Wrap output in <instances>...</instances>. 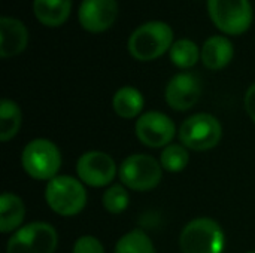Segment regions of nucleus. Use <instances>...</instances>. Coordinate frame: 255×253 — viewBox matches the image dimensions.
I'll list each match as a JSON object with an SVG mask.
<instances>
[{
	"mask_svg": "<svg viewBox=\"0 0 255 253\" xmlns=\"http://www.w3.org/2000/svg\"><path fill=\"white\" fill-rule=\"evenodd\" d=\"M173 45V30L167 22L149 21L139 25L128 37L127 49L134 60L152 61L160 58Z\"/></svg>",
	"mask_w": 255,
	"mask_h": 253,
	"instance_id": "nucleus-1",
	"label": "nucleus"
},
{
	"mask_svg": "<svg viewBox=\"0 0 255 253\" xmlns=\"http://www.w3.org/2000/svg\"><path fill=\"white\" fill-rule=\"evenodd\" d=\"M45 201L52 212L60 216H75L87 204V191L79 179L72 176H57L45 188Z\"/></svg>",
	"mask_w": 255,
	"mask_h": 253,
	"instance_id": "nucleus-2",
	"label": "nucleus"
},
{
	"mask_svg": "<svg viewBox=\"0 0 255 253\" xmlns=\"http://www.w3.org/2000/svg\"><path fill=\"white\" fill-rule=\"evenodd\" d=\"M226 234L211 218H197L188 222L179 236L182 253H223Z\"/></svg>",
	"mask_w": 255,
	"mask_h": 253,
	"instance_id": "nucleus-3",
	"label": "nucleus"
},
{
	"mask_svg": "<svg viewBox=\"0 0 255 253\" xmlns=\"http://www.w3.org/2000/svg\"><path fill=\"white\" fill-rule=\"evenodd\" d=\"M21 166L30 177L49 182L58 176L61 167L60 149L51 140L34 139L22 149Z\"/></svg>",
	"mask_w": 255,
	"mask_h": 253,
	"instance_id": "nucleus-4",
	"label": "nucleus"
},
{
	"mask_svg": "<svg viewBox=\"0 0 255 253\" xmlns=\"http://www.w3.org/2000/svg\"><path fill=\"white\" fill-rule=\"evenodd\" d=\"M118 174L121 183L126 188L145 192L154 189L160 183L163 177V167L151 155L134 154L121 163Z\"/></svg>",
	"mask_w": 255,
	"mask_h": 253,
	"instance_id": "nucleus-5",
	"label": "nucleus"
},
{
	"mask_svg": "<svg viewBox=\"0 0 255 253\" xmlns=\"http://www.w3.org/2000/svg\"><path fill=\"white\" fill-rule=\"evenodd\" d=\"M223 136L220 121L209 113H196L179 127V140L187 149L203 152L215 148Z\"/></svg>",
	"mask_w": 255,
	"mask_h": 253,
	"instance_id": "nucleus-6",
	"label": "nucleus"
},
{
	"mask_svg": "<svg viewBox=\"0 0 255 253\" xmlns=\"http://www.w3.org/2000/svg\"><path fill=\"white\" fill-rule=\"evenodd\" d=\"M208 12L218 30L238 36L253 24V7L250 0H208Z\"/></svg>",
	"mask_w": 255,
	"mask_h": 253,
	"instance_id": "nucleus-7",
	"label": "nucleus"
},
{
	"mask_svg": "<svg viewBox=\"0 0 255 253\" xmlns=\"http://www.w3.org/2000/svg\"><path fill=\"white\" fill-rule=\"evenodd\" d=\"M58 245L55 228L46 222H31L16 230L7 242L6 253H54Z\"/></svg>",
	"mask_w": 255,
	"mask_h": 253,
	"instance_id": "nucleus-8",
	"label": "nucleus"
},
{
	"mask_svg": "<svg viewBox=\"0 0 255 253\" xmlns=\"http://www.w3.org/2000/svg\"><path fill=\"white\" fill-rule=\"evenodd\" d=\"M117 164L111 155L100 151H90L79 157L76 173L84 185L93 188L108 186L117 176Z\"/></svg>",
	"mask_w": 255,
	"mask_h": 253,
	"instance_id": "nucleus-9",
	"label": "nucleus"
},
{
	"mask_svg": "<svg viewBox=\"0 0 255 253\" xmlns=\"http://www.w3.org/2000/svg\"><path fill=\"white\" fill-rule=\"evenodd\" d=\"M137 139L148 148H166L176 134L175 122L161 112H145L136 121Z\"/></svg>",
	"mask_w": 255,
	"mask_h": 253,
	"instance_id": "nucleus-10",
	"label": "nucleus"
},
{
	"mask_svg": "<svg viewBox=\"0 0 255 253\" xmlns=\"http://www.w3.org/2000/svg\"><path fill=\"white\" fill-rule=\"evenodd\" d=\"M202 81L196 73L184 72L175 75L166 85V103L178 112H185L197 104L202 95Z\"/></svg>",
	"mask_w": 255,
	"mask_h": 253,
	"instance_id": "nucleus-11",
	"label": "nucleus"
},
{
	"mask_svg": "<svg viewBox=\"0 0 255 253\" xmlns=\"http://www.w3.org/2000/svg\"><path fill=\"white\" fill-rule=\"evenodd\" d=\"M118 16L117 0H82L78 19L88 33H103L112 27Z\"/></svg>",
	"mask_w": 255,
	"mask_h": 253,
	"instance_id": "nucleus-12",
	"label": "nucleus"
},
{
	"mask_svg": "<svg viewBox=\"0 0 255 253\" xmlns=\"http://www.w3.org/2000/svg\"><path fill=\"white\" fill-rule=\"evenodd\" d=\"M28 43V31L22 21L13 16L0 18V57L19 55Z\"/></svg>",
	"mask_w": 255,
	"mask_h": 253,
	"instance_id": "nucleus-13",
	"label": "nucleus"
},
{
	"mask_svg": "<svg viewBox=\"0 0 255 253\" xmlns=\"http://www.w3.org/2000/svg\"><path fill=\"white\" fill-rule=\"evenodd\" d=\"M235 55L233 43L224 36H212L209 37L202 49L200 60L209 70H221L227 67Z\"/></svg>",
	"mask_w": 255,
	"mask_h": 253,
	"instance_id": "nucleus-14",
	"label": "nucleus"
},
{
	"mask_svg": "<svg viewBox=\"0 0 255 253\" xmlns=\"http://www.w3.org/2000/svg\"><path fill=\"white\" fill-rule=\"evenodd\" d=\"M72 0H33V13L46 27H58L69 19Z\"/></svg>",
	"mask_w": 255,
	"mask_h": 253,
	"instance_id": "nucleus-15",
	"label": "nucleus"
},
{
	"mask_svg": "<svg viewBox=\"0 0 255 253\" xmlns=\"http://www.w3.org/2000/svg\"><path fill=\"white\" fill-rule=\"evenodd\" d=\"M24 216L25 206L22 200L12 192H3L0 198V231L3 234L15 233L21 228Z\"/></svg>",
	"mask_w": 255,
	"mask_h": 253,
	"instance_id": "nucleus-16",
	"label": "nucleus"
},
{
	"mask_svg": "<svg viewBox=\"0 0 255 253\" xmlns=\"http://www.w3.org/2000/svg\"><path fill=\"white\" fill-rule=\"evenodd\" d=\"M145 98L139 89L134 86L120 88L112 98V107L115 113L123 119H133L139 116L143 110Z\"/></svg>",
	"mask_w": 255,
	"mask_h": 253,
	"instance_id": "nucleus-17",
	"label": "nucleus"
},
{
	"mask_svg": "<svg viewBox=\"0 0 255 253\" xmlns=\"http://www.w3.org/2000/svg\"><path fill=\"white\" fill-rule=\"evenodd\" d=\"M21 122L22 113L19 106L9 98H3L0 104V140L7 142L13 139L21 128Z\"/></svg>",
	"mask_w": 255,
	"mask_h": 253,
	"instance_id": "nucleus-18",
	"label": "nucleus"
},
{
	"mask_svg": "<svg viewBox=\"0 0 255 253\" xmlns=\"http://www.w3.org/2000/svg\"><path fill=\"white\" fill-rule=\"evenodd\" d=\"M170 61L179 67V69H190L196 66V63L200 58V49L196 45V42L190 39H179L173 42L170 51H169Z\"/></svg>",
	"mask_w": 255,
	"mask_h": 253,
	"instance_id": "nucleus-19",
	"label": "nucleus"
},
{
	"mask_svg": "<svg viewBox=\"0 0 255 253\" xmlns=\"http://www.w3.org/2000/svg\"><path fill=\"white\" fill-rule=\"evenodd\" d=\"M115 253H155V248L142 230H133L118 240Z\"/></svg>",
	"mask_w": 255,
	"mask_h": 253,
	"instance_id": "nucleus-20",
	"label": "nucleus"
},
{
	"mask_svg": "<svg viewBox=\"0 0 255 253\" xmlns=\"http://www.w3.org/2000/svg\"><path fill=\"white\" fill-rule=\"evenodd\" d=\"M188 163H190L188 149L179 143L166 146L160 157V164H161L163 170H166L169 173L182 171L188 166Z\"/></svg>",
	"mask_w": 255,
	"mask_h": 253,
	"instance_id": "nucleus-21",
	"label": "nucleus"
},
{
	"mask_svg": "<svg viewBox=\"0 0 255 253\" xmlns=\"http://www.w3.org/2000/svg\"><path fill=\"white\" fill-rule=\"evenodd\" d=\"M102 203L105 210H108L112 215H120L128 207L130 203L128 191L126 189L124 185H112L105 191Z\"/></svg>",
	"mask_w": 255,
	"mask_h": 253,
	"instance_id": "nucleus-22",
	"label": "nucleus"
},
{
	"mask_svg": "<svg viewBox=\"0 0 255 253\" xmlns=\"http://www.w3.org/2000/svg\"><path fill=\"white\" fill-rule=\"evenodd\" d=\"M72 253H105V248L99 239L93 236H82L75 242Z\"/></svg>",
	"mask_w": 255,
	"mask_h": 253,
	"instance_id": "nucleus-23",
	"label": "nucleus"
},
{
	"mask_svg": "<svg viewBox=\"0 0 255 253\" xmlns=\"http://www.w3.org/2000/svg\"><path fill=\"white\" fill-rule=\"evenodd\" d=\"M245 109H247V113L250 115V118L254 121L255 124V84H253L247 94H245Z\"/></svg>",
	"mask_w": 255,
	"mask_h": 253,
	"instance_id": "nucleus-24",
	"label": "nucleus"
},
{
	"mask_svg": "<svg viewBox=\"0 0 255 253\" xmlns=\"http://www.w3.org/2000/svg\"><path fill=\"white\" fill-rule=\"evenodd\" d=\"M247 253H255V251H251V252H247Z\"/></svg>",
	"mask_w": 255,
	"mask_h": 253,
	"instance_id": "nucleus-25",
	"label": "nucleus"
}]
</instances>
